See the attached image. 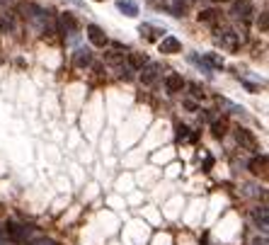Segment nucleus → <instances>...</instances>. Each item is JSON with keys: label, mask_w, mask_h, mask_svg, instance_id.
<instances>
[{"label": "nucleus", "mask_w": 269, "mask_h": 245, "mask_svg": "<svg viewBox=\"0 0 269 245\" xmlns=\"http://www.w3.org/2000/svg\"><path fill=\"white\" fill-rule=\"evenodd\" d=\"M61 24H63V29H68V32H75V29H78V19L73 17L71 12H66V15L61 17Z\"/></svg>", "instance_id": "16"}, {"label": "nucleus", "mask_w": 269, "mask_h": 245, "mask_svg": "<svg viewBox=\"0 0 269 245\" xmlns=\"http://www.w3.org/2000/svg\"><path fill=\"white\" fill-rule=\"evenodd\" d=\"M204 63L206 66H214V68H223V58L218 56V54H206L204 56Z\"/></svg>", "instance_id": "18"}, {"label": "nucleus", "mask_w": 269, "mask_h": 245, "mask_svg": "<svg viewBox=\"0 0 269 245\" xmlns=\"http://www.w3.org/2000/svg\"><path fill=\"white\" fill-rule=\"evenodd\" d=\"M187 5H189L187 0H172V15H175V17H182L184 10H187Z\"/></svg>", "instance_id": "17"}, {"label": "nucleus", "mask_w": 269, "mask_h": 245, "mask_svg": "<svg viewBox=\"0 0 269 245\" xmlns=\"http://www.w3.org/2000/svg\"><path fill=\"white\" fill-rule=\"evenodd\" d=\"M226 129H228V122L226 119H216L214 124H211V131H214L216 138H223L226 136Z\"/></svg>", "instance_id": "15"}, {"label": "nucleus", "mask_w": 269, "mask_h": 245, "mask_svg": "<svg viewBox=\"0 0 269 245\" xmlns=\"http://www.w3.org/2000/svg\"><path fill=\"white\" fill-rule=\"evenodd\" d=\"M0 32H2V19H0Z\"/></svg>", "instance_id": "27"}, {"label": "nucleus", "mask_w": 269, "mask_h": 245, "mask_svg": "<svg viewBox=\"0 0 269 245\" xmlns=\"http://www.w3.org/2000/svg\"><path fill=\"white\" fill-rule=\"evenodd\" d=\"M189 136V126H184V124H177V138L182 141V138H187Z\"/></svg>", "instance_id": "20"}, {"label": "nucleus", "mask_w": 269, "mask_h": 245, "mask_svg": "<svg viewBox=\"0 0 269 245\" xmlns=\"http://www.w3.org/2000/svg\"><path fill=\"white\" fill-rule=\"evenodd\" d=\"M73 63H75V68H88L90 63H92V51L90 49H75Z\"/></svg>", "instance_id": "9"}, {"label": "nucleus", "mask_w": 269, "mask_h": 245, "mask_svg": "<svg viewBox=\"0 0 269 245\" xmlns=\"http://www.w3.org/2000/svg\"><path fill=\"white\" fill-rule=\"evenodd\" d=\"M138 32H141V37H145L148 41H158V37L165 34V29H160V27H153V24H148V22L138 27Z\"/></svg>", "instance_id": "12"}, {"label": "nucleus", "mask_w": 269, "mask_h": 245, "mask_svg": "<svg viewBox=\"0 0 269 245\" xmlns=\"http://www.w3.org/2000/svg\"><path fill=\"white\" fill-rule=\"evenodd\" d=\"M97 2H102V0H97Z\"/></svg>", "instance_id": "29"}, {"label": "nucleus", "mask_w": 269, "mask_h": 245, "mask_svg": "<svg viewBox=\"0 0 269 245\" xmlns=\"http://www.w3.org/2000/svg\"><path fill=\"white\" fill-rule=\"evenodd\" d=\"M231 15L248 22V19L255 15V5H252L250 0H235V2H233V12H231Z\"/></svg>", "instance_id": "4"}, {"label": "nucleus", "mask_w": 269, "mask_h": 245, "mask_svg": "<svg viewBox=\"0 0 269 245\" xmlns=\"http://www.w3.org/2000/svg\"><path fill=\"white\" fill-rule=\"evenodd\" d=\"M187 2H194V0H187Z\"/></svg>", "instance_id": "28"}, {"label": "nucleus", "mask_w": 269, "mask_h": 245, "mask_svg": "<svg viewBox=\"0 0 269 245\" xmlns=\"http://www.w3.org/2000/svg\"><path fill=\"white\" fill-rule=\"evenodd\" d=\"M158 73H160V66H158V63H148V66H143V68H141V83H143V85L155 83Z\"/></svg>", "instance_id": "10"}, {"label": "nucleus", "mask_w": 269, "mask_h": 245, "mask_svg": "<svg viewBox=\"0 0 269 245\" xmlns=\"http://www.w3.org/2000/svg\"><path fill=\"white\" fill-rule=\"evenodd\" d=\"M214 2H231V0H214Z\"/></svg>", "instance_id": "26"}, {"label": "nucleus", "mask_w": 269, "mask_h": 245, "mask_svg": "<svg viewBox=\"0 0 269 245\" xmlns=\"http://www.w3.org/2000/svg\"><path fill=\"white\" fill-rule=\"evenodd\" d=\"M71 2H75V5H83V2H80V0H71Z\"/></svg>", "instance_id": "25"}, {"label": "nucleus", "mask_w": 269, "mask_h": 245, "mask_svg": "<svg viewBox=\"0 0 269 245\" xmlns=\"http://www.w3.org/2000/svg\"><path fill=\"white\" fill-rule=\"evenodd\" d=\"M2 231V236L10 241V243L15 245V243H22L24 238H27V228L24 226H19V224H15V221H7L5 226L0 228Z\"/></svg>", "instance_id": "1"}, {"label": "nucleus", "mask_w": 269, "mask_h": 245, "mask_svg": "<svg viewBox=\"0 0 269 245\" xmlns=\"http://www.w3.org/2000/svg\"><path fill=\"white\" fill-rule=\"evenodd\" d=\"M235 138H238V143H240L243 148H248V151H257V148H260V143H257V136H255L250 129H243V126H238V129H235Z\"/></svg>", "instance_id": "3"}, {"label": "nucleus", "mask_w": 269, "mask_h": 245, "mask_svg": "<svg viewBox=\"0 0 269 245\" xmlns=\"http://www.w3.org/2000/svg\"><path fill=\"white\" fill-rule=\"evenodd\" d=\"M252 245H267V238H255Z\"/></svg>", "instance_id": "23"}, {"label": "nucleus", "mask_w": 269, "mask_h": 245, "mask_svg": "<svg viewBox=\"0 0 269 245\" xmlns=\"http://www.w3.org/2000/svg\"><path fill=\"white\" fill-rule=\"evenodd\" d=\"M32 245H58L56 241H51V238H39V241H34Z\"/></svg>", "instance_id": "22"}, {"label": "nucleus", "mask_w": 269, "mask_h": 245, "mask_svg": "<svg viewBox=\"0 0 269 245\" xmlns=\"http://www.w3.org/2000/svg\"><path fill=\"white\" fill-rule=\"evenodd\" d=\"M252 175H267V155H255L250 163H248Z\"/></svg>", "instance_id": "11"}, {"label": "nucleus", "mask_w": 269, "mask_h": 245, "mask_svg": "<svg viewBox=\"0 0 269 245\" xmlns=\"http://www.w3.org/2000/svg\"><path fill=\"white\" fill-rule=\"evenodd\" d=\"M0 245H12L7 238H5V236H2V231H0Z\"/></svg>", "instance_id": "24"}, {"label": "nucleus", "mask_w": 269, "mask_h": 245, "mask_svg": "<svg viewBox=\"0 0 269 245\" xmlns=\"http://www.w3.org/2000/svg\"><path fill=\"white\" fill-rule=\"evenodd\" d=\"M117 7L124 12L126 17H136V15H138V5H136L134 0H119V2H117Z\"/></svg>", "instance_id": "14"}, {"label": "nucleus", "mask_w": 269, "mask_h": 245, "mask_svg": "<svg viewBox=\"0 0 269 245\" xmlns=\"http://www.w3.org/2000/svg\"><path fill=\"white\" fill-rule=\"evenodd\" d=\"M88 39L95 44V46H107V44H109L105 29H102V27H97V24H88Z\"/></svg>", "instance_id": "7"}, {"label": "nucleus", "mask_w": 269, "mask_h": 245, "mask_svg": "<svg viewBox=\"0 0 269 245\" xmlns=\"http://www.w3.org/2000/svg\"><path fill=\"white\" fill-rule=\"evenodd\" d=\"M252 221H255V226L260 228V231H267L269 228V214H267V207H257L250 211Z\"/></svg>", "instance_id": "8"}, {"label": "nucleus", "mask_w": 269, "mask_h": 245, "mask_svg": "<svg viewBox=\"0 0 269 245\" xmlns=\"http://www.w3.org/2000/svg\"><path fill=\"white\" fill-rule=\"evenodd\" d=\"M148 63H150V61H148L145 54H138V51H131V54H129V66L136 68V71H141V68L148 66Z\"/></svg>", "instance_id": "13"}, {"label": "nucleus", "mask_w": 269, "mask_h": 245, "mask_svg": "<svg viewBox=\"0 0 269 245\" xmlns=\"http://www.w3.org/2000/svg\"><path fill=\"white\" fill-rule=\"evenodd\" d=\"M240 41H243V37H240L235 29H221V32H218V44H221L226 51H235V49L240 46Z\"/></svg>", "instance_id": "2"}, {"label": "nucleus", "mask_w": 269, "mask_h": 245, "mask_svg": "<svg viewBox=\"0 0 269 245\" xmlns=\"http://www.w3.org/2000/svg\"><path fill=\"white\" fill-rule=\"evenodd\" d=\"M216 15H218V12L211 10V7H209V10H201V12H199V22H214Z\"/></svg>", "instance_id": "19"}, {"label": "nucleus", "mask_w": 269, "mask_h": 245, "mask_svg": "<svg viewBox=\"0 0 269 245\" xmlns=\"http://www.w3.org/2000/svg\"><path fill=\"white\" fill-rule=\"evenodd\" d=\"M260 27H262V32H267V27H269L267 12H262V15H260Z\"/></svg>", "instance_id": "21"}, {"label": "nucleus", "mask_w": 269, "mask_h": 245, "mask_svg": "<svg viewBox=\"0 0 269 245\" xmlns=\"http://www.w3.org/2000/svg\"><path fill=\"white\" fill-rule=\"evenodd\" d=\"M158 49H160V54H179L182 51V41L177 37H162L158 41Z\"/></svg>", "instance_id": "6"}, {"label": "nucleus", "mask_w": 269, "mask_h": 245, "mask_svg": "<svg viewBox=\"0 0 269 245\" xmlns=\"http://www.w3.org/2000/svg\"><path fill=\"white\" fill-rule=\"evenodd\" d=\"M184 78L179 76V73H170V76L165 78V93L167 95H177V93H182L184 90Z\"/></svg>", "instance_id": "5"}]
</instances>
